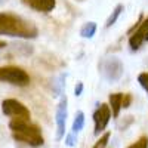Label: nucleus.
Returning a JSON list of instances; mask_svg holds the SVG:
<instances>
[{
    "instance_id": "nucleus-16",
    "label": "nucleus",
    "mask_w": 148,
    "mask_h": 148,
    "mask_svg": "<svg viewBox=\"0 0 148 148\" xmlns=\"http://www.w3.org/2000/svg\"><path fill=\"white\" fill-rule=\"evenodd\" d=\"M138 82H139V84L142 86V89L148 93V71L139 74V76H138Z\"/></svg>"
},
{
    "instance_id": "nucleus-15",
    "label": "nucleus",
    "mask_w": 148,
    "mask_h": 148,
    "mask_svg": "<svg viewBox=\"0 0 148 148\" xmlns=\"http://www.w3.org/2000/svg\"><path fill=\"white\" fill-rule=\"evenodd\" d=\"M127 148H148V136H145V135H142V136L135 141L132 145H129Z\"/></svg>"
},
{
    "instance_id": "nucleus-8",
    "label": "nucleus",
    "mask_w": 148,
    "mask_h": 148,
    "mask_svg": "<svg viewBox=\"0 0 148 148\" xmlns=\"http://www.w3.org/2000/svg\"><path fill=\"white\" fill-rule=\"evenodd\" d=\"M67 104L68 99L67 96H64L59 101L58 108H56V141H61L65 135V125H67Z\"/></svg>"
},
{
    "instance_id": "nucleus-19",
    "label": "nucleus",
    "mask_w": 148,
    "mask_h": 148,
    "mask_svg": "<svg viewBox=\"0 0 148 148\" xmlns=\"http://www.w3.org/2000/svg\"><path fill=\"white\" fill-rule=\"evenodd\" d=\"M82 92H83V83H82V82H79V83H77V86H76V89H74V93H76V96H80V95H82Z\"/></svg>"
},
{
    "instance_id": "nucleus-21",
    "label": "nucleus",
    "mask_w": 148,
    "mask_h": 148,
    "mask_svg": "<svg viewBox=\"0 0 148 148\" xmlns=\"http://www.w3.org/2000/svg\"><path fill=\"white\" fill-rule=\"evenodd\" d=\"M3 2H5V0H0V3H3Z\"/></svg>"
},
{
    "instance_id": "nucleus-5",
    "label": "nucleus",
    "mask_w": 148,
    "mask_h": 148,
    "mask_svg": "<svg viewBox=\"0 0 148 148\" xmlns=\"http://www.w3.org/2000/svg\"><path fill=\"white\" fill-rule=\"evenodd\" d=\"M123 71H125V67H123V62L116 58V56H111L104 59L102 62V74L104 77L110 82H117L121 76H123Z\"/></svg>"
},
{
    "instance_id": "nucleus-12",
    "label": "nucleus",
    "mask_w": 148,
    "mask_h": 148,
    "mask_svg": "<svg viewBox=\"0 0 148 148\" xmlns=\"http://www.w3.org/2000/svg\"><path fill=\"white\" fill-rule=\"evenodd\" d=\"M96 33V24L95 22H86L80 30V36L84 39H92Z\"/></svg>"
},
{
    "instance_id": "nucleus-10",
    "label": "nucleus",
    "mask_w": 148,
    "mask_h": 148,
    "mask_svg": "<svg viewBox=\"0 0 148 148\" xmlns=\"http://www.w3.org/2000/svg\"><path fill=\"white\" fill-rule=\"evenodd\" d=\"M121 101H123V93L117 92V93H111L108 96V107L111 110V116L113 117H119L120 111H121Z\"/></svg>"
},
{
    "instance_id": "nucleus-13",
    "label": "nucleus",
    "mask_w": 148,
    "mask_h": 148,
    "mask_svg": "<svg viewBox=\"0 0 148 148\" xmlns=\"http://www.w3.org/2000/svg\"><path fill=\"white\" fill-rule=\"evenodd\" d=\"M123 5H117L116 6V9L113 10V14H111L110 16H108V19H107V24H105V27L107 28H110L111 25H114V24L117 22V19H119V16L121 15V12H123Z\"/></svg>"
},
{
    "instance_id": "nucleus-6",
    "label": "nucleus",
    "mask_w": 148,
    "mask_h": 148,
    "mask_svg": "<svg viewBox=\"0 0 148 148\" xmlns=\"http://www.w3.org/2000/svg\"><path fill=\"white\" fill-rule=\"evenodd\" d=\"M144 42H148V18L142 19V16H141L138 27L135 25V31L129 37V46L132 51H136V49H139L142 46Z\"/></svg>"
},
{
    "instance_id": "nucleus-20",
    "label": "nucleus",
    "mask_w": 148,
    "mask_h": 148,
    "mask_svg": "<svg viewBox=\"0 0 148 148\" xmlns=\"http://www.w3.org/2000/svg\"><path fill=\"white\" fill-rule=\"evenodd\" d=\"M3 47H6V42L5 40H0V49H3Z\"/></svg>"
},
{
    "instance_id": "nucleus-14",
    "label": "nucleus",
    "mask_w": 148,
    "mask_h": 148,
    "mask_svg": "<svg viewBox=\"0 0 148 148\" xmlns=\"http://www.w3.org/2000/svg\"><path fill=\"white\" fill-rule=\"evenodd\" d=\"M110 136H111V133H110V132H105V133H102V135H101V138H99V139H98V141L95 142L93 148H105V147L108 145Z\"/></svg>"
},
{
    "instance_id": "nucleus-2",
    "label": "nucleus",
    "mask_w": 148,
    "mask_h": 148,
    "mask_svg": "<svg viewBox=\"0 0 148 148\" xmlns=\"http://www.w3.org/2000/svg\"><path fill=\"white\" fill-rule=\"evenodd\" d=\"M9 129L12 130V136L15 141L27 144L30 147H40L45 142L42 129L31 123V120L24 119H10Z\"/></svg>"
},
{
    "instance_id": "nucleus-18",
    "label": "nucleus",
    "mask_w": 148,
    "mask_h": 148,
    "mask_svg": "<svg viewBox=\"0 0 148 148\" xmlns=\"http://www.w3.org/2000/svg\"><path fill=\"white\" fill-rule=\"evenodd\" d=\"M77 141H76V133H70V135H65V144L68 145V147H73L74 144H76Z\"/></svg>"
},
{
    "instance_id": "nucleus-17",
    "label": "nucleus",
    "mask_w": 148,
    "mask_h": 148,
    "mask_svg": "<svg viewBox=\"0 0 148 148\" xmlns=\"http://www.w3.org/2000/svg\"><path fill=\"white\" fill-rule=\"evenodd\" d=\"M132 102V95L130 93H123V101H121V107L123 108H129Z\"/></svg>"
},
{
    "instance_id": "nucleus-7",
    "label": "nucleus",
    "mask_w": 148,
    "mask_h": 148,
    "mask_svg": "<svg viewBox=\"0 0 148 148\" xmlns=\"http://www.w3.org/2000/svg\"><path fill=\"white\" fill-rule=\"evenodd\" d=\"M111 119V110L108 107V104H101L98 105L96 111L93 113V123H95V135H101V132L105 130V127L108 126Z\"/></svg>"
},
{
    "instance_id": "nucleus-3",
    "label": "nucleus",
    "mask_w": 148,
    "mask_h": 148,
    "mask_svg": "<svg viewBox=\"0 0 148 148\" xmlns=\"http://www.w3.org/2000/svg\"><path fill=\"white\" fill-rule=\"evenodd\" d=\"M0 82H6L9 84L24 88V86L30 83V76L21 67L6 65V67H0Z\"/></svg>"
},
{
    "instance_id": "nucleus-1",
    "label": "nucleus",
    "mask_w": 148,
    "mask_h": 148,
    "mask_svg": "<svg viewBox=\"0 0 148 148\" xmlns=\"http://www.w3.org/2000/svg\"><path fill=\"white\" fill-rule=\"evenodd\" d=\"M0 34L19 37V39H36L39 36V30L31 21L6 12V14H0Z\"/></svg>"
},
{
    "instance_id": "nucleus-9",
    "label": "nucleus",
    "mask_w": 148,
    "mask_h": 148,
    "mask_svg": "<svg viewBox=\"0 0 148 148\" xmlns=\"http://www.w3.org/2000/svg\"><path fill=\"white\" fill-rule=\"evenodd\" d=\"M22 3L42 14H49L56 6V0H22Z\"/></svg>"
},
{
    "instance_id": "nucleus-4",
    "label": "nucleus",
    "mask_w": 148,
    "mask_h": 148,
    "mask_svg": "<svg viewBox=\"0 0 148 148\" xmlns=\"http://www.w3.org/2000/svg\"><path fill=\"white\" fill-rule=\"evenodd\" d=\"M2 111H3L5 116H9L10 119H24V120H30L31 119L30 110L22 102H19L18 99H12V98L3 99Z\"/></svg>"
},
{
    "instance_id": "nucleus-11",
    "label": "nucleus",
    "mask_w": 148,
    "mask_h": 148,
    "mask_svg": "<svg viewBox=\"0 0 148 148\" xmlns=\"http://www.w3.org/2000/svg\"><path fill=\"white\" fill-rule=\"evenodd\" d=\"M83 127H84V113H83V111H77V113H76V117H74V121H73L71 130H73V133L77 135Z\"/></svg>"
}]
</instances>
